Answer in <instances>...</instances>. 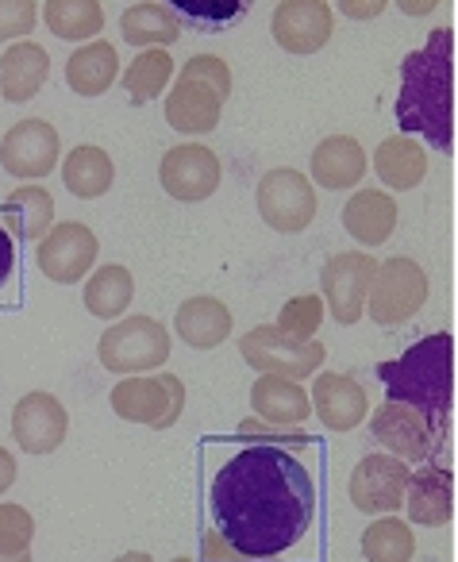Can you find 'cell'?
Instances as JSON below:
<instances>
[{
  "mask_svg": "<svg viewBox=\"0 0 458 562\" xmlns=\"http://www.w3.org/2000/svg\"><path fill=\"white\" fill-rule=\"evenodd\" d=\"M373 173L381 178V186L396 189V193L416 189L427 178V150L412 135H389L373 150Z\"/></svg>",
  "mask_w": 458,
  "mask_h": 562,
  "instance_id": "26",
  "label": "cell"
},
{
  "mask_svg": "<svg viewBox=\"0 0 458 562\" xmlns=\"http://www.w3.org/2000/svg\"><path fill=\"white\" fill-rule=\"evenodd\" d=\"M320 324H324V297L304 293V297H293V301L281 305L278 324H273V328L286 331L289 339H316Z\"/></svg>",
  "mask_w": 458,
  "mask_h": 562,
  "instance_id": "35",
  "label": "cell"
},
{
  "mask_svg": "<svg viewBox=\"0 0 458 562\" xmlns=\"http://www.w3.org/2000/svg\"><path fill=\"white\" fill-rule=\"evenodd\" d=\"M255 0H170V12L193 24L197 32H224L239 24Z\"/></svg>",
  "mask_w": 458,
  "mask_h": 562,
  "instance_id": "34",
  "label": "cell"
},
{
  "mask_svg": "<svg viewBox=\"0 0 458 562\" xmlns=\"http://www.w3.org/2000/svg\"><path fill=\"white\" fill-rule=\"evenodd\" d=\"M220 178H224V166H220L216 150L204 147V143H178L158 162V181L181 204L209 201L220 189Z\"/></svg>",
  "mask_w": 458,
  "mask_h": 562,
  "instance_id": "11",
  "label": "cell"
},
{
  "mask_svg": "<svg viewBox=\"0 0 458 562\" xmlns=\"http://www.w3.org/2000/svg\"><path fill=\"white\" fill-rule=\"evenodd\" d=\"M0 562H32V551H24V554H0Z\"/></svg>",
  "mask_w": 458,
  "mask_h": 562,
  "instance_id": "46",
  "label": "cell"
},
{
  "mask_svg": "<svg viewBox=\"0 0 458 562\" xmlns=\"http://www.w3.org/2000/svg\"><path fill=\"white\" fill-rule=\"evenodd\" d=\"M309 170L316 186L332 189V193H343V189H355L358 181L366 178L370 158H366L362 143H358L355 135H327V139L316 143V150H312Z\"/></svg>",
  "mask_w": 458,
  "mask_h": 562,
  "instance_id": "21",
  "label": "cell"
},
{
  "mask_svg": "<svg viewBox=\"0 0 458 562\" xmlns=\"http://www.w3.org/2000/svg\"><path fill=\"white\" fill-rule=\"evenodd\" d=\"M404 485H409V462L373 451L350 474V501L366 516H389L404 505Z\"/></svg>",
  "mask_w": 458,
  "mask_h": 562,
  "instance_id": "15",
  "label": "cell"
},
{
  "mask_svg": "<svg viewBox=\"0 0 458 562\" xmlns=\"http://www.w3.org/2000/svg\"><path fill=\"white\" fill-rule=\"evenodd\" d=\"M0 212H4L9 227L16 232V239L40 243L51 232V224H55V196L43 186H20L9 193V201L0 204Z\"/></svg>",
  "mask_w": 458,
  "mask_h": 562,
  "instance_id": "28",
  "label": "cell"
},
{
  "mask_svg": "<svg viewBox=\"0 0 458 562\" xmlns=\"http://www.w3.org/2000/svg\"><path fill=\"white\" fill-rule=\"evenodd\" d=\"M343 232L362 247H381L396 232V201L386 189H358L343 204Z\"/></svg>",
  "mask_w": 458,
  "mask_h": 562,
  "instance_id": "23",
  "label": "cell"
},
{
  "mask_svg": "<svg viewBox=\"0 0 458 562\" xmlns=\"http://www.w3.org/2000/svg\"><path fill=\"white\" fill-rule=\"evenodd\" d=\"M81 297H86V308L97 316V321H120L135 297L132 270H127V266H116V262L101 266V270L89 273Z\"/></svg>",
  "mask_w": 458,
  "mask_h": 562,
  "instance_id": "29",
  "label": "cell"
},
{
  "mask_svg": "<svg viewBox=\"0 0 458 562\" xmlns=\"http://www.w3.org/2000/svg\"><path fill=\"white\" fill-rule=\"evenodd\" d=\"M258 201V216L266 227L281 235H297L316 220V189L293 166H273L258 178L255 189Z\"/></svg>",
  "mask_w": 458,
  "mask_h": 562,
  "instance_id": "8",
  "label": "cell"
},
{
  "mask_svg": "<svg viewBox=\"0 0 458 562\" xmlns=\"http://www.w3.org/2000/svg\"><path fill=\"white\" fill-rule=\"evenodd\" d=\"M239 355L258 374H278V378L304 382V378L320 374L327 351L316 339H289L286 331H278L273 324H262V328H250L247 336L239 339Z\"/></svg>",
  "mask_w": 458,
  "mask_h": 562,
  "instance_id": "7",
  "label": "cell"
},
{
  "mask_svg": "<svg viewBox=\"0 0 458 562\" xmlns=\"http://www.w3.org/2000/svg\"><path fill=\"white\" fill-rule=\"evenodd\" d=\"M250 413L278 428H304V420L312 416V397L293 378L258 374V382L250 385Z\"/></svg>",
  "mask_w": 458,
  "mask_h": 562,
  "instance_id": "20",
  "label": "cell"
},
{
  "mask_svg": "<svg viewBox=\"0 0 458 562\" xmlns=\"http://www.w3.org/2000/svg\"><path fill=\"white\" fill-rule=\"evenodd\" d=\"M232 308L220 297H189L174 316V331L193 351H212L232 336Z\"/></svg>",
  "mask_w": 458,
  "mask_h": 562,
  "instance_id": "24",
  "label": "cell"
},
{
  "mask_svg": "<svg viewBox=\"0 0 458 562\" xmlns=\"http://www.w3.org/2000/svg\"><path fill=\"white\" fill-rule=\"evenodd\" d=\"M16 474H20V467H16V459H12V451H4V447H0V493L12 490Z\"/></svg>",
  "mask_w": 458,
  "mask_h": 562,
  "instance_id": "43",
  "label": "cell"
},
{
  "mask_svg": "<svg viewBox=\"0 0 458 562\" xmlns=\"http://www.w3.org/2000/svg\"><path fill=\"white\" fill-rule=\"evenodd\" d=\"M58 158H63V139H58L55 127L40 116L12 124L9 135L0 139V166H4L12 178L40 181L55 170Z\"/></svg>",
  "mask_w": 458,
  "mask_h": 562,
  "instance_id": "13",
  "label": "cell"
},
{
  "mask_svg": "<svg viewBox=\"0 0 458 562\" xmlns=\"http://www.w3.org/2000/svg\"><path fill=\"white\" fill-rule=\"evenodd\" d=\"M112 413L127 424L166 431L186 413V385L174 374H127L112 385Z\"/></svg>",
  "mask_w": 458,
  "mask_h": 562,
  "instance_id": "5",
  "label": "cell"
},
{
  "mask_svg": "<svg viewBox=\"0 0 458 562\" xmlns=\"http://www.w3.org/2000/svg\"><path fill=\"white\" fill-rule=\"evenodd\" d=\"M170 78H174V58L166 47H143L139 55L132 58V66L120 70V81H124L127 97H132L135 104H147V101H155V97H163Z\"/></svg>",
  "mask_w": 458,
  "mask_h": 562,
  "instance_id": "32",
  "label": "cell"
},
{
  "mask_svg": "<svg viewBox=\"0 0 458 562\" xmlns=\"http://www.w3.org/2000/svg\"><path fill=\"white\" fill-rule=\"evenodd\" d=\"M43 20H47V32L63 43H89L104 32L101 0H47Z\"/></svg>",
  "mask_w": 458,
  "mask_h": 562,
  "instance_id": "31",
  "label": "cell"
},
{
  "mask_svg": "<svg viewBox=\"0 0 458 562\" xmlns=\"http://www.w3.org/2000/svg\"><path fill=\"white\" fill-rule=\"evenodd\" d=\"M63 181L78 201H97L112 189L116 181V166H112L109 150L93 147V143H81L66 155L63 162Z\"/></svg>",
  "mask_w": 458,
  "mask_h": 562,
  "instance_id": "27",
  "label": "cell"
},
{
  "mask_svg": "<svg viewBox=\"0 0 458 562\" xmlns=\"http://www.w3.org/2000/svg\"><path fill=\"white\" fill-rule=\"evenodd\" d=\"M393 4L404 12V16H412V20H416V16H427V12L439 9V0H393Z\"/></svg>",
  "mask_w": 458,
  "mask_h": 562,
  "instance_id": "44",
  "label": "cell"
},
{
  "mask_svg": "<svg viewBox=\"0 0 458 562\" xmlns=\"http://www.w3.org/2000/svg\"><path fill=\"white\" fill-rule=\"evenodd\" d=\"M401 508L420 528H443L455 520V474H450V467L424 462L420 470H409Z\"/></svg>",
  "mask_w": 458,
  "mask_h": 562,
  "instance_id": "17",
  "label": "cell"
},
{
  "mask_svg": "<svg viewBox=\"0 0 458 562\" xmlns=\"http://www.w3.org/2000/svg\"><path fill=\"white\" fill-rule=\"evenodd\" d=\"M370 436L386 454L401 462H432L443 447L447 431H439L424 413L401 401H386L378 413H370Z\"/></svg>",
  "mask_w": 458,
  "mask_h": 562,
  "instance_id": "9",
  "label": "cell"
},
{
  "mask_svg": "<svg viewBox=\"0 0 458 562\" xmlns=\"http://www.w3.org/2000/svg\"><path fill=\"white\" fill-rule=\"evenodd\" d=\"M12 270H16V243H12L9 227H0V285L12 278Z\"/></svg>",
  "mask_w": 458,
  "mask_h": 562,
  "instance_id": "42",
  "label": "cell"
},
{
  "mask_svg": "<svg viewBox=\"0 0 458 562\" xmlns=\"http://www.w3.org/2000/svg\"><path fill=\"white\" fill-rule=\"evenodd\" d=\"M273 43H278L286 55L309 58L316 50L327 47L335 32V16L327 0H281L273 9L270 20Z\"/></svg>",
  "mask_w": 458,
  "mask_h": 562,
  "instance_id": "14",
  "label": "cell"
},
{
  "mask_svg": "<svg viewBox=\"0 0 458 562\" xmlns=\"http://www.w3.org/2000/svg\"><path fill=\"white\" fill-rule=\"evenodd\" d=\"M312 416H320L327 431H350L370 416V397L350 374H312Z\"/></svg>",
  "mask_w": 458,
  "mask_h": 562,
  "instance_id": "18",
  "label": "cell"
},
{
  "mask_svg": "<svg viewBox=\"0 0 458 562\" xmlns=\"http://www.w3.org/2000/svg\"><path fill=\"white\" fill-rule=\"evenodd\" d=\"M97 243L93 227L78 224V220H66V224H51V232L40 239V250H35V262L58 285H78L97 262Z\"/></svg>",
  "mask_w": 458,
  "mask_h": 562,
  "instance_id": "12",
  "label": "cell"
},
{
  "mask_svg": "<svg viewBox=\"0 0 458 562\" xmlns=\"http://www.w3.org/2000/svg\"><path fill=\"white\" fill-rule=\"evenodd\" d=\"M51 78V55L40 43H12L0 55V93L12 104H27L40 97V89Z\"/></svg>",
  "mask_w": 458,
  "mask_h": 562,
  "instance_id": "22",
  "label": "cell"
},
{
  "mask_svg": "<svg viewBox=\"0 0 458 562\" xmlns=\"http://www.w3.org/2000/svg\"><path fill=\"white\" fill-rule=\"evenodd\" d=\"M66 431H70V416H66L63 401L55 393H24L16 401V413H12V436L16 447L27 454H51L66 443Z\"/></svg>",
  "mask_w": 458,
  "mask_h": 562,
  "instance_id": "16",
  "label": "cell"
},
{
  "mask_svg": "<svg viewBox=\"0 0 458 562\" xmlns=\"http://www.w3.org/2000/svg\"><path fill=\"white\" fill-rule=\"evenodd\" d=\"M412 554H416L412 524L396 520L393 513L378 516V520L362 531V559L366 562H412Z\"/></svg>",
  "mask_w": 458,
  "mask_h": 562,
  "instance_id": "33",
  "label": "cell"
},
{
  "mask_svg": "<svg viewBox=\"0 0 458 562\" xmlns=\"http://www.w3.org/2000/svg\"><path fill=\"white\" fill-rule=\"evenodd\" d=\"M339 4V12L347 20H358V24H366V20H378L381 12H386L389 0H335Z\"/></svg>",
  "mask_w": 458,
  "mask_h": 562,
  "instance_id": "41",
  "label": "cell"
},
{
  "mask_svg": "<svg viewBox=\"0 0 458 562\" xmlns=\"http://www.w3.org/2000/svg\"><path fill=\"white\" fill-rule=\"evenodd\" d=\"M116 562H155V559H150L147 551H127V554H120Z\"/></svg>",
  "mask_w": 458,
  "mask_h": 562,
  "instance_id": "45",
  "label": "cell"
},
{
  "mask_svg": "<svg viewBox=\"0 0 458 562\" xmlns=\"http://www.w3.org/2000/svg\"><path fill=\"white\" fill-rule=\"evenodd\" d=\"M239 439L243 443H278V447H293V451H301V447L312 443V436L304 428H278V424H266L258 420V416H250V420L239 424Z\"/></svg>",
  "mask_w": 458,
  "mask_h": 562,
  "instance_id": "37",
  "label": "cell"
},
{
  "mask_svg": "<svg viewBox=\"0 0 458 562\" xmlns=\"http://www.w3.org/2000/svg\"><path fill=\"white\" fill-rule=\"evenodd\" d=\"M220 116H224V97L204 81L178 74L170 97H166V124L181 135H209L216 132Z\"/></svg>",
  "mask_w": 458,
  "mask_h": 562,
  "instance_id": "19",
  "label": "cell"
},
{
  "mask_svg": "<svg viewBox=\"0 0 458 562\" xmlns=\"http://www.w3.org/2000/svg\"><path fill=\"white\" fill-rule=\"evenodd\" d=\"M40 24V4L35 0H0V43L27 40Z\"/></svg>",
  "mask_w": 458,
  "mask_h": 562,
  "instance_id": "38",
  "label": "cell"
},
{
  "mask_svg": "<svg viewBox=\"0 0 458 562\" xmlns=\"http://www.w3.org/2000/svg\"><path fill=\"white\" fill-rule=\"evenodd\" d=\"M181 78H197V81H204V86H212L220 97H232V70H227V63L224 58H216V55H193L186 66H181Z\"/></svg>",
  "mask_w": 458,
  "mask_h": 562,
  "instance_id": "39",
  "label": "cell"
},
{
  "mask_svg": "<svg viewBox=\"0 0 458 562\" xmlns=\"http://www.w3.org/2000/svg\"><path fill=\"white\" fill-rule=\"evenodd\" d=\"M120 35L124 43H132L135 50L143 47H174L181 35V20L174 16L166 4H150V0H139L132 9L120 16Z\"/></svg>",
  "mask_w": 458,
  "mask_h": 562,
  "instance_id": "30",
  "label": "cell"
},
{
  "mask_svg": "<svg viewBox=\"0 0 458 562\" xmlns=\"http://www.w3.org/2000/svg\"><path fill=\"white\" fill-rule=\"evenodd\" d=\"M120 78V55L112 43L89 40L66 58V86L78 97H101Z\"/></svg>",
  "mask_w": 458,
  "mask_h": 562,
  "instance_id": "25",
  "label": "cell"
},
{
  "mask_svg": "<svg viewBox=\"0 0 458 562\" xmlns=\"http://www.w3.org/2000/svg\"><path fill=\"white\" fill-rule=\"evenodd\" d=\"M35 539V520L24 505H0V554H24Z\"/></svg>",
  "mask_w": 458,
  "mask_h": 562,
  "instance_id": "36",
  "label": "cell"
},
{
  "mask_svg": "<svg viewBox=\"0 0 458 562\" xmlns=\"http://www.w3.org/2000/svg\"><path fill=\"white\" fill-rule=\"evenodd\" d=\"M378 378L386 385V401L412 405L439 431L450 428V408H455V336L450 331H435L412 344L401 359L381 362Z\"/></svg>",
  "mask_w": 458,
  "mask_h": 562,
  "instance_id": "3",
  "label": "cell"
},
{
  "mask_svg": "<svg viewBox=\"0 0 458 562\" xmlns=\"http://www.w3.org/2000/svg\"><path fill=\"white\" fill-rule=\"evenodd\" d=\"M427 293V270L409 255H396L378 262V273H373V285L366 293V313H370L373 324L381 328H393V324H409L412 316L424 308Z\"/></svg>",
  "mask_w": 458,
  "mask_h": 562,
  "instance_id": "6",
  "label": "cell"
},
{
  "mask_svg": "<svg viewBox=\"0 0 458 562\" xmlns=\"http://www.w3.org/2000/svg\"><path fill=\"white\" fill-rule=\"evenodd\" d=\"M212 528L247 559H278L316 520V482L286 447H243L220 467L209 490Z\"/></svg>",
  "mask_w": 458,
  "mask_h": 562,
  "instance_id": "1",
  "label": "cell"
},
{
  "mask_svg": "<svg viewBox=\"0 0 458 562\" xmlns=\"http://www.w3.org/2000/svg\"><path fill=\"white\" fill-rule=\"evenodd\" d=\"M174 562H193V559H174Z\"/></svg>",
  "mask_w": 458,
  "mask_h": 562,
  "instance_id": "47",
  "label": "cell"
},
{
  "mask_svg": "<svg viewBox=\"0 0 458 562\" xmlns=\"http://www.w3.org/2000/svg\"><path fill=\"white\" fill-rule=\"evenodd\" d=\"M373 273H378V258H370L366 250H343L327 258L320 270V290H324V305L335 324L350 328L362 321Z\"/></svg>",
  "mask_w": 458,
  "mask_h": 562,
  "instance_id": "10",
  "label": "cell"
},
{
  "mask_svg": "<svg viewBox=\"0 0 458 562\" xmlns=\"http://www.w3.org/2000/svg\"><path fill=\"white\" fill-rule=\"evenodd\" d=\"M97 355H101V367L109 374H150L170 359V331L155 316H127V321L104 328Z\"/></svg>",
  "mask_w": 458,
  "mask_h": 562,
  "instance_id": "4",
  "label": "cell"
},
{
  "mask_svg": "<svg viewBox=\"0 0 458 562\" xmlns=\"http://www.w3.org/2000/svg\"><path fill=\"white\" fill-rule=\"evenodd\" d=\"M201 562H262V559L239 554L216 528H212V531H204V539H201Z\"/></svg>",
  "mask_w": 458,
  "mask_h": 562,
  "instance_id": "40",
  "label": "cell"
},
{
  "mask_svg": "<svg viewBox=\"0 0 458 562\" xmlns=\"http://www.w3.org/2000/svg\"><path fill=\"white\" fill-rule=\"evenodd\" d=\"M396 124L404 135H424L435 150H455V35L432 32L401 66Z\"/></svg>",
  "mask_w": 458,
  "mask_h": 562,
  "instance_id": "2",
  "label": "cell"
}]
</instances>
